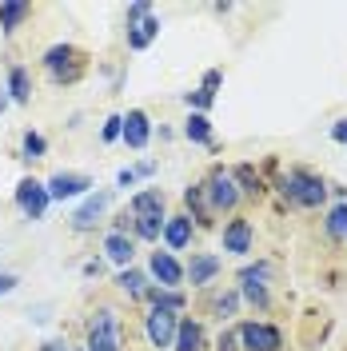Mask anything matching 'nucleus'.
<instances>
[{"instance_id":"9","label":"nucleus","mask_w":347,"mask_h":351,"mask_svg":"<svg viewBox=\"0 0 347 351\" xmlns=\"http://www.w3.org/2000/svg\"><path fill=\"white\" fill-rule=\"evenodd\" d=\"M12 199H16V208H21L24 219H44L48 204H52L44 180H36V176H24L21 184H16V192H12Z\"/></svg>"},{"instance_id":"2","label":"nucleus","mask_w":347,"mask_h":351,"mask_svg":"<svg viewBox=\"0 0 347 351\" xmlns=\"http://www.w3.org/2000/svg\"><path fill=\"white\" fill-rule=\"evenodd\" d=\"M276 188H280L283 199H291L296 208H320L327 199V184L315 172H307V168H287Z\"/></svg>"},{"instance_id":"31","label":"nucleus","mask_w":347,"mask_h":351,"mask_svg":"<svg viewBox=\"0 0 347 351\" xmlns=\"http://www.w3.org/2000/svg\"><path fill=\"white\" fill-rule=\"evenodd\" d=\"M120 128H124V116H108L104 128H100V140H104V144H116V140H120Z\"/></svg>"},{"instance_id":"35","label":"nucleus","mask_w":347,"mask_h":351,"mask_svg":"<svg viewBox=\"0 0 347 351\" xmlns=\"http://www.w3.org/2000/svg\"><path fill=\"white\" fill-rule=\"evenodd\" d=\"M331 140H335V144H344V148H347V116H344V120H335V124H331Z\"/></svg>"},{"instance_id":"5","label":"nucleus","mask_w":347,"mask_h":351,"mask_svg":"<svg viewBox=\"0 0 347 351\" xmlns=\"http://www.w3.org/2000/svg\"><path fill=\"white\" fill-rule=\"evenodd\" d=\"M204 196H208V208H212V216H232L239 208V188L236 180H232V168H212L208 172V180H204Z\"/></svg>"},{"instance_id":"28","label":"nucleus","mask_w":347,"mask_h":351,"mask_svg":"<svg viewBox=\"0 0 347 351\" xmlns=\"http://www.w3.org/2000/svg\"><path fill=\"white\" fill-rule=\"evenodd\" d=\"M324 228H327V236H331V240H347V199H339V204L327 212Z\"/></svg>"},{"instance_id":"36","label":"nucleus","mask_w":347,"mask_h":351,"mask_svg":"<svg viewBox=\"0 0 347 351\" xmlns=\"http://www.w3.org/2000/svg\"><path fill=\"white\" fill-rule=\"evenodd\" d=\"M16 284H21V280H16L12 271H0V295H8V291H16Z\"/></svg>"},{"instance_id":"3","label":"nucleus","mask_w":347,"mask_h":351,"mask_svg":"<svg viewBox=\"0 0 347 351\" xmlns=\"http://www.w3.org/2000/svg\"><path fill=\"white\" fill-rule=\"evenodd\" d=\"M40 68L48 72L52 84H76L84 76V52L76 44H52L40 56Z\"/></svg>"},{"instance_id":"19","label":"nucleus","mask_w":347,"mask_h":351,"mask_svg":"<svg viewBox=\"0 0 347 351\" xmlns=\"http://www.w3.org/2000/svg\"><path fill=\"white\" fill-rule=\"evenodd\" d=\"M104 256H108L116 267H132V260H136V240H132V232H108V236H104Z\"/></svg>"},{"instance_id":"38","label":"nucleus","mask_w":347,"mask_h":351,"mask_svg":"<svg viewBox=\"0 0 347 351\" xmlns=\"http://www.w3.org/2000/svg\"><path fill=\"white\" fill-rule=\"evenodd\" d=\"M100 271H104V263H100V260H88L84 263V276H100Z\"/></svg>"},{"instance_id":"24","label":"nucleus","mask_w":347,"mask_h":351,"mask_svg":"<svg viewBox=\"0 0 347 351\" xmlns=\"http://www.w3.org/2000/svg\"><path fill=\"white\" fill-rule=\"evenodd\" d=\"M184 136H188L192 144H204V148H212V152L219 148L216 140H212V120H208V116H200V112H192V116L184 120Z\"/></svg>"},{"instance_id":"16","label":"nucleus","mask_w":347,"mask_h":351,"mask_svg":"<svg viewBox=\"0 0 347 351\" xmlns=\"http://www.w3.org/2000/svg\"><path fill=\"white\" fill-rule=\"evenodd\" d=\"M120 140L128 144L132 152H144V148H148V140H152V120H148V112H144V108H132L128 116H124Z\"/></svg>"},{"instance_id":"37","label":"nucleus","mask_w":347,"mask_h":351,"mask_svg":"<svg viewBox=\"0 0 347 351\" xmlns=\"http://www.w3.org/2000/svg\"><path fill=\"white\" fill-rule=\"evenodd\" d=\"M136 176H156V160H144V164H136Z\"/></svg>"},{"instance_id":"17","label":"nucleus","mask_w":347,"mask_h":351,"mask_svg":"<svg viewBox=\"0 0 347 351\" xmlns=\"http://www.w3.org/2000/svg\"><path fill=\"white\" fill-rule=\"evenodd\" d=\"M128 219H132V240H140V243H160L168 212H140V216H128Z\"/></svg>"},{"instance_id":"10","label":"nucleus","mask_w":347,"mask_h":351,"mask_svg":"<svg viewBox=\"0 0 347 351\" xmlns=\"http://www.w3.org/2000/svg\"><path fill=\"white\" fill-rule=\"evenodd\" d=\"M148 276L156 280V287L180 291V287H184V263L176 260L172 252H152V256H148Z\"/></svg>"},{"instance_id":"26","label":"nucleus","mask_w":347,"mask_h":351,"mask_svg":"<svg viewBox=\"0 0 347 351\" xmlns=\"http://www.w3.org/2000/svg\"><path fill=\"white\" fill-rule=\"evenodd\" d=\"M140 212H164V192L160 188H144L128 199V216H140Z\"/></svg>"},{"instance_id":"1","label":"nucleus","mask_w":347,"mask_h":351,"mask_svg":"<svg viewBox=\"0 0 347 351\" xmlns=\"http://www.w3.org/2000/svg\"><path fill=\"white\" fill-rule=\"evenodd\" d=\"M84 351H124V315L112 304H100L88 315Z\"/></svg>"},{"instance_id":"22","label":"nucleus","mask_w":347,"mask_h":351,"mask_svg":"<svg viewBox=\"0 0 347 351\" xmlns=\"http://www.w3.org/2000/svg\"><path fill=\"white\" fill-rule=\"evenodd\" d=\"M148 276L140 271V267H120V276H116V291L120 295H128V300H144V291H148Z\"/></svg>"},{"instance_id":"34","label":"nucleus","mask_w":347,"mask_h":351,"mask_svg":"<svg viewBox=\"0 0 347 351\" xmlns=\"http://www.w3.org/2000/svg\"><path fill=\"white\" fill-rule=\"evenodd\" d=\"M136 180H140V176H136V168H120V172H116V188H132Z\"/></svg>"},{"instance_id":"11","label":"nucleus","mask_w":347,"mask_h":351,"mask_svg":"<svg viewBox=\"0 0 347 351\" xmlns=\"http://www.w3.org/2000/svg\"><path fill=\"white\" fill-rule=\"evenodd\" d=\"M44 188H48V199H52V204H60V199L88 196L96 184H92V176H84V172H56L52 180H44Z\"/></svg>"},{"instance_id":"29","label":"nucleus","mask_w":347,"mask_h":351,"mask_svg":"<svg viewBox=\"0 0 347 351\" xmlns=\"http://www.w3.org/2000/svg\"><path fill=\"white\" fill-rule=\"evenodd\" d=\"M236 311H239V291H219L216 300H212V315H216L219 324H228Z\"/></svg>"},{"instance_id":"18","label":"nucleus","mask_w":347,"mask_h":351,"mask_svg":"<svg viewBox=\"0 0 347 351\" xmlns=\"http://www.w3.org/2000/svg\"><path fill=\"white\" fill-rule=\"evenodd\" d=\"M184 216L192 219L195 228H212V208H208V196H204V184H188L184 188Z\"/></svg>"},{"instance_id":"14","label":"nucleus","mask_w":347,"mask_h":351,"mask_svg":"<svg viewBox=\"0 0 347 351\" xmlns=\"http://www.w3.org/2000/svg\"><path fill=\"white\" fill-rule=\"evenodd\" d=\"M108 199H112V192H108V188H100V192H88V196H84V204H80V208L72 212V228H76V232H92V228L100 223V216H104Z\"/></svg>"},{"instance_id":"12","label":"nucleus","mask_w":347,"mask_h":351,"mask_svg":"<svg viewBox=\"0 0 347 351\" xmlns=\"http://www.w3.org/2000/svg\"><path fill=\"white\" fill-rule=\"evenodd\" d=\"M219 247L232 252V256H248V252L256 247V228H252V219H243V216L228 219L224 232H219Z\"/></svg>"},{"instance_id":"20","label":"nucleus","mask_w":347,"mask_h":351,"mask_svg":"<svg viewBox=\"0 0 347 351\" xmlns=\"http://www.w3.org/2000/svg\"><path fill=\"white\" fill-rule=\"evenodd\" d=\"M208 348V335H204V324L200 319H180L176 328V339H172V351H204Z\"/></svg>"},{"instance_id":"8","label":"nucleus","mask_w":347,"mask_h":351,"mask_svg":"<svg viewBox=\"0 0 347 351\" xmlns=\"http://www.w3.org/2000/svg\"><path fill=\"white\" fill-rule=\"evenodd\" d=\"M180 319H184V315L172 311V307H148V315H144V335H148V343L160 348V351H172Z\"/></svg>"},{"instance_id":"4","label":"nucleus","mask_w":347,"mask_h":351,"mask_svg":"<svg viewBox=\"0 0 347 351\" xmlns=\"http://www.w3.org/2000/svg\"><path fill=\"white\" fill-rule=\"evenodd\" d=\"M124 40H128L132 52H144V48H152V40L160 36V16L152 12V4L148 0H136L128 4V12H124Z\"/></svg>"},{"instance_id":"30","label":"nucleus","mask_w":347,"mask_h":351,"mask_svg":"<svg viewBox=\"0 0 347 351\" xmlns=\"http://www.w3.org/2000/svg\"><path fill=\"white\" fill-rule=\"evenodd\" d=\"M184 104L200 116H208V108L216 104V92H208V88H195V92H184Z\"/></svg>"},{"instance_id":"25","label":"nucleus","mask_w":347,"mask_h":351,"mask_svg":"<svg viewBox=\"0 0 347 351\" xmlns=\"http://www.w3.org/2000/svg\"><path fill=\"white\" fill-rule=\"evenodd\" d=\"M232 180H236L239 196L243 199H260L263 196V180L256 176V168L252 164H239V168H232Z\"/></svg>"},{"instance_id":"32","label":"nucleus","mask_w":347,"mask_h":351,"mask_svg":"<svg viewBox=\"0 0 347 351\" xmlns=\"http://www.w3.org/2000/svg\"><path fill=\"white\" fill-rule=\"evenodd\" d=\"M216 351H239V339H236V328H224L216 339Z\"/></svg>"},{"instance_id":"21","label":"nucleus","mask_w":347,"mask_h":351,"mask_svg":"<svg viewBox=\"0 0 347 351\" xmlns=\"http://www.w3.org/2000/svg\"><path fill=\"white\" fill-rule=\"evenodd\" d=\"M32 21V4H24V0H12V4H0V32L4 36H12L16 28Z\"/></svg>"},{"instance_id":"15","label":"nucleus","mask_w":347,"mask_h":351,"mask_svg":"<svg viewBox=\"0 0 347 351\" xmlns=\"http://www.w3.org/2000/svg\"><path fill=\"white\" fill-rule=\"evenodd\" d=\"M160 240H164V247H168L172 256L176 252H188L192 240H195V223L184 216V212H176V216L164 219V236H160Z\"/></svg>"},{"instance_id":"13","label":"nucleus","mask_w":347,"mask_h":351,"mask_svg":"<svg viewBox=\"0 0 347 351\" xmlns=\"http://www.w3.org/2000/svg\"><path fill=\"white\" fill-rule=\"evenodd\" d=\"M219 267H224V260H219L216 252H192V260H188V267H184V284L208 287L219 276Z\"/></svg>"},{"instance_id":"23","label":"nucleus","mask_w":347,"mask_h":351,"mask_svg":"<svg viewBox=\"0 0 347 351\" xmlns=\"http://www.w3.org/2000/svg\"><path fill=\"white\" fill-rule=\"evenodd\" d=\"M8 100H12V104H28V100H32V72L24 64L8 68Z\"/></svg>"},{"instance_id":"6","label":"nucleus","mask_w":347,"mask_h":351,"mask_svg":"<svg viewBox=\"0 0 347 351\" xmlns=\"http://www.w3.org/2000/svg\"><path fill=\"white\" fill-rule=\"evenodd\" d=\"M267 280H272V263H248V267H239V300H248L252 307H260L267 311L272 307V291H267Z\"/></svg>"},{"instance_id":"27","label":"nucleus","mask_w":347,"mask_h":351,"mask_svg":"<svg viewBox=\"0 0 347 351\" xmlns=\"http://www.w3.org/2000/svg\"><path fill=\"white\" fill-rule=\"evenodd\" d=\"M48 156V140H44L40 132H24V140H21V160H28V164H36V160H44Z\"/></svg>"},{"instance_id":"7","label":"nucleus","mask_w":347,"mask_h":351,"mask_svg":"<svg viewBox=\"0 0 347 351\" xmlns=\"http://www.w3.org/2000/svg\"><path fill=\"white\" fill-rule=\"evenodd\" d=\"M239 351H283V331L263 319H243L236 328Z\"/></svg>"},{"instance_id":"33","label":"nucleus","mask_w":347,"mask_h":351,"mask_svg":"<svg viewBox=\"0 0 347 351\" xmlns=\"http://www.w3.org/2000/svg\"><path fill=\"white\" fill-rule=\"evenodd\" d=\"M219 84H224V72H219V68H208V72H204V84H200V88H208V92H216Z\"/></svg>"},{"instance_id":"39","label":"nucleus","mask_w":347,"mask_h":351,"mask_svg":"<svg viewBox=\"0 0 347 351\" xmlns=\"http://www.w3.org/2000/svg\"><path fill=\"white\" fill-rule=\"evenodd\" d=\"M72 351H84V348H72Z\"/></svg>"}]
</instances>
